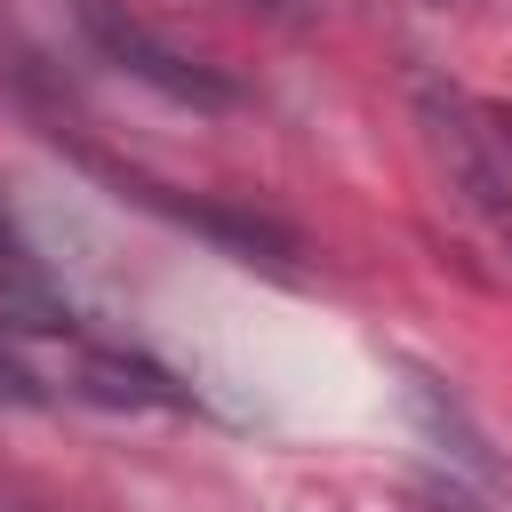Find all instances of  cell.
<instances>
[{
	"label": "cell",
	"instance_id": "obj_1",
	"mask_svg": "<svg viewBox=\"0 0 512 512\" xmlns=\"http://www.w3.org/2000/svg\"><path fill=\"white\" fill-rule=\"evenodd\" d=\"M416 120H424V144H432L456 208H464L488 240L512 248V168H504V152L488 144L480 104L456 96V88H440V80H416Z\"/></svg>",
	"mask_w": 512,
	"mask_h": 512
},
{
	"label": "cell",
	"instance_id": "obj_2",
	"mask_svg": "<svg viewBox=\"0 0 512 512\" xmlns=\"http://www.w3.org/2000/svg\"><path fill=\"white\" fill-rule=\"evenodd\" d=\"M72 16H80V32H88V48L104 56V64H120L128 80H144L152 96H168V104H192V112H224L240 88L208 64V56H192V48H176V40H160L144 16H128L120 0H72Z\"/></svg>",
	"mask_w": 512,
	"mask_h": 512
},
{
	"label": "cell",
	"instance_id": "obj_3",
	"mask_svg": "<svg viewBox=\"0 0 512 512\" xmlns=\"http://www.w3.org/2000/svg\"><path fill=\"white\" fill-rule=\"evenodd\" d=\"M0 328L8 336H72V304H64V288L40 272V256L8 232V216H0Z\"/></svg>",
	"mask_w": 512,
	"mask_h": 512
},
{
	"label": "cell",
	"instance_id": "obj_4",
	"mask_svg": "<svg viewBox=\"0 0 512 512\" xmlns=\"http://www.w3.org/2000/svg\"><path fill=\"white\" fill-rule=\"evenodd\" d=\"M136 200H152V208L184 216L192 232L224 240L240 264H264V272H296V232H288V224H272V216H248V208H216V200H168V192H136Z\"/></svg>",
	"mask_w": 512,
	"mask_h": 512
},
{
	"label": "cell",
	"instance_id": "obj_5",
	"mask_svg": "<svg viewBox=\"0 0 512 512\" xmlns=\"http://www.w3.org/2000/svg\"><path fill=\"white\" fill-rule=\"evenodd\" d=\"M72 384H80L88 400H104V408H184V384H176L168 368H152V360H136V352H112V344L80 352Z\"/></svg>",
	"mask_w": 512,
	"mask_h": 512
},
{
	"label": "cell",
	"instance_id": "obj_6",
	"mask_svg": "<svg viewBox=\"0 0 512 512\" xmlns=\"http://www.w3.org/2000/svg\"><path fill=\"white\" fill-rule=\"evenodd\" d=\"M416 408H424V424H432L440 440H456V456H464L472 472H496V456H488V440H480V432H472V424H464L456 408H440V392H432L424 376H416Z\"/></svg>",
	"mask_w": 512,
	"mask_h": 512
},
{
	"label": "cell",
	"instance_id": "obj_7",
	"mask_svg": "<svg viewBox=\"0 0 512 512\" xmlns=\"http://www.w3.org/2000/svg\"><path fill=\"white\" fill-rule=\"evenodd\" d=\"M0 400H16V408H40V400H48V392L32 384V368H24L8 344H0Z\"/></svg>",
	"mask_w": 512,
	"mask_h": 512
},
{
	"label": "cell",
	"instance_id": "obj_8",
	"mask_svg": "<svg viewBox=\"0 0 512 512\" xmlns=\"http://www.w3.org/2000/svg\"><path fill=\"white\" fill-rule=\"evenodd\" d=\"M480 120H488V144H496L504 168H512V104H480Z\"/></svg>",
	"mask_w": 512,
	"mask_h": 512
},
{
	"label": "cell",
	"instance_id": "obj_9",
	"mask_svg": "<svg viewBox=\"0 0 512 512\" xmlns=\"http://www.w3.org/2000/svg\"><path fill=\"white\" fill-rule=\"evenodd\" d=\"M0 512H16V504H0Z\"/></svg>",
	"mask_w": 512,
	"mask_h": 512
}]
</instances>
